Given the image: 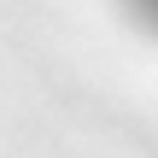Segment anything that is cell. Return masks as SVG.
Returning <instances> with one entry per match:
<instances>
[{
	"label": "cell",
	"instance_id": "1",
	"mask_svg": "<svg viewBox=\"0 0 158 158\" xmlns=\"http://www.w3.org/2000/svg\"><path fill=\"white\" fill-rule=\"evenodd\" d=\"M141 6H147V12H152V23H158V0H141Z\"/></svg>",
	"mask_w": 158,
	"mask_h": 158
}]
</instances>
